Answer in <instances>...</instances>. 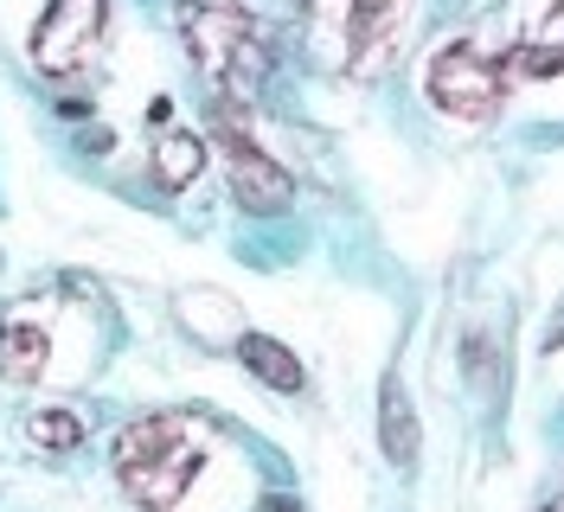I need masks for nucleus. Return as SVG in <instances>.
Returning a JSON list of instances; mask_svg holds the SVG:
<instances>
[{"label": "nucleus", "instance_id": "1", "mask_svg": "<svg viewBox=\"0 0 564 512\" xmlns=\"http://www.w3.org/2000/svg\"><path fill=\"white\" fill-rule=\"evenodd\" d=\"M180 26H186V52L193 65L206 70L212 90H225L231 102H257L270 84V39L250 20L245 7H218V0H186L180 7Z\"/></svg>", "mask_w": 564, "mask_h": 512}, {"label": "nucleus", "instance_id": "2", "mask_svg": "<svg viewBox=\"0 0 564 512\" xmlns=\"http://www.w3.org/2000/svg\"><path fill=\"white\" fill-rule=\"evenodd\" d=\"M199 429L186 416H141L116 436V480L148 512H174L199 480Z\"/></svg>", "mask_w": 564, "mask_h": 512}, {"label": "nucleus", "instance_id": "3", "mask_svg": "<svg viewBox=\"0 0 564 512\" xmlns=\"http://www.w3.org/2000/svg\"><path fill=\"white\" fill-rule=\"evenodd\" d=\"M411 0H308V39L340 77H379L404 45Z\"/></svg>", "mask_w": 564, "mask_h": 512}, {"label": "nucleus", "instance_id": "4", "mask_svg": "<svg viewBox=\"0 0 564 512\" xmlns=\"http://www.w3.org/2000/svg\"><path fill=\"white\" fill-rule=\"evenodd\" d=\"M500 58H488L481 45H468V39H449L430 70H423V90L430 102L443 109V116H456V122H494V109H500Z\"/></svg>", "mask_w": 564, "mask_h": 512}, {"label": "nucleus", "instance_id": "5", "mask_svg": "<svg viewBox=\"0 0 564 512\" xmlns=\"http://www.w3.org/2000/svg\"><path fill=\"white\" fill-rule=\"evenodd\" d=\"M109 33V0H52L33 26V65L45 77H77L97 65Z\"/></svg>", "mask_w": 564, "mask_h": 512}, {"label": "nucleus", "instance_id": "6", "mask_svg": "<svg viewBox=\"0 0 564 512\" xmlns=\"http://www.w3.org/2000/svg\"><path fill=\"white\" fill-rule=\"evenodd\" d=\"M218 141H225V161H231V193H238V205L245 211H257V218H270V211H282V205L295 199V179L257 148V141L231 135V129H218Z\"/></svg>", "mask_w": 564, "mask_h": 512}, {"label": "nucleus", "instance_id": "7", "mask_svg": "<svg viewBox=\"0 0 564 512\" xmlns=\"http://www.w3.org/2000/svg\"><path fill=\"white\" fill-rule=\"evenodd\" d=\"M45 359H52V327L33 314V302L13 307L0 320V372L13 378V384H26V378L45 372Z\"/></svg>", "mask_w": 564, "mask_h": 512}, {"label": "nucleus", "instance_id": "8", "mask_svg": "<svg viewBox=\"0 0 564 512\" xmlns=\"http://www.w3.org/2000/svg\"><path fill=\"white\" fill-rule=\"evenodd\" d=\"M520 77H532V84L564 77V0H539L527 45H520Z\"/></svg>", "mask_w": 564, "mask_h": 512}, {"label": "nucleus", "instance_id": "9", "mask_svg": "<svg viewBox=\"0 0 564 512\" xmlns=\"http://www.w3.org/2000/svg\"><path fill=\"white\" fill-rule=\"evenodd\" d=\"M238 359H245V372L263 378L270 391H302V384H308L302 359H295L282 340H270V334H245V340H238Z\"/></svg>", "mask_w": 564, "mask_h": 512}, {"label": "nucleus", "instance_id": "10", "mask_svg": "<svg viewBox=\"0 0 564 512\" xmlns=\"http://www.w3.org/2000/svg\"><path fill=\"white\" fill-rule=\"evenodd\" d=\"M379 436H386V455L398 461V468H417V410H411V397L398 391V378H386V391H379Z\"/></svg>", "mask_w": 564, "mask_h": 512}, {"label": "nucleus", "instance_id": "11", "mask_svg": "<svg viewBox=\"0 0 564 512\" xmlns=\"http://www.w3.org/2000/svg\"><path fill=\"white\" fill-rule=\"evenodd\" d=\"M199 167H206V141L186 135V129H174V135L154 148V179H161L167 193H186V186L199 179Z\"/></svg>", "mask_w": 564, "mask_h": 512}, {"label": "nucleus", "instance_id": "12", "mask_svg": "<svg viewBox=\"0 0 564 512\" xmlns=\"http://www.w3.org/2000/svg\"><path fill=\"white\" fill-rule=\"evenodd\" d=\"M26 436H33L39 448H52V455H70V448L84 443V423H77L70 410H33Z\"/></svg>", "mask_w": 564, "mask_h": 512}, {"label": "nucleus", "instance_id": "13", "mask_svg": "<svg viewBox=\"0 0 564 512\" xmlns=\"http://www.w3.org/2000/svg\"><path fill=\"white\" fill-rule=\"evenodd\" d=\"M263 512H302V506H295L289 493H270V500H263Z\"/></svg>", "mask_w": 564, "mask_h": 512}, {"label": "nucleus", "instance_id": "14", "mask_svg": "<svg viewBox=\"0 0 564 512\" xmlns=\"http://www.w3.org/2000/svg\"><path fill=\"white\" fill-rule=\"evenodd\" d=\"M545 512H564V500H552V506H545Z\"/></svg>", "mask_w": 564, "mask_h": 512}]
</instances>
